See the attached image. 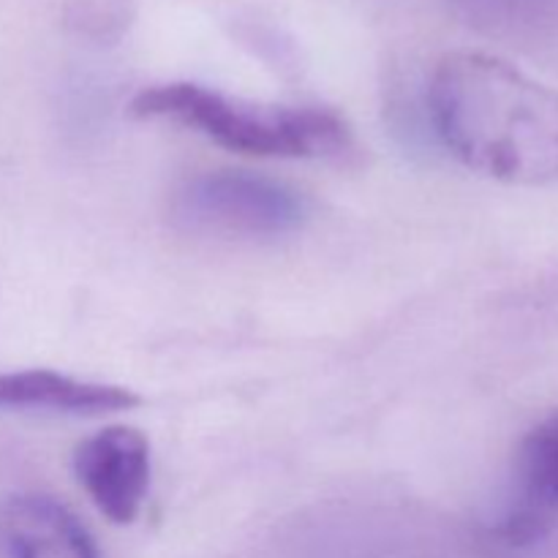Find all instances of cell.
<instances>
[{
  "label": "cell",
  "instance_id": "6da1fadb",
  "mask_svg": "<svg viewBox=\"0 0 558 558\" xmlns=\"http://www.w3.org/2000/svg\"><path fill=\"white\" fill-rule=\"evenodd\" d=\"M441 145L469 169L512 185L558 178V93L488 52L441 58L428 85Z\"/></svg>",
  "mask_w": 558,
  "mask_h": 558
},
{
  "label": "cell",
  "instance_id": "7a4b0ae2",
  "mask_svg": "<svg viewBox=\"0 0 558 558\" xmlns=\"http://www.w3.org/2000/svg\"><path fill=\"white\" fill-rule=\"evenodd\" d=\"M136 118H167L232 153L259 158H325L349 147L347 123L330 109L259 107L194 82H167L131 101Z\"/></svg>",
  "mask_w": 558,
  "mask_h": 558
},
{
  "label": "cell",
  "instance_id": "3957f363",
  "mask_svg": "<svg viewBox=\"0 0 558 558\" xmlns=\"http://www.w3.org/2000/svg\"><path fill=\"white\" fill-rule=\"evenodd\" d=\"M172 210L183 227L223 238H281L303 227L308 216V205L292 185L234 169L189 178L174 194Z\"/></svg>",
  "mask_w": 558,
  "mask_h": 558
},
{
  "label": "cell",
  "instance_id": "277c9868",
  "mask_svg": "<svg viewBox=\"0 0 558 558\" xmlns=\"http://www.w3.org/2000/svg\"><path fill=\"white\" fill-rule=\"evenodd\" d=\"M74 472L96 510L125 526L140 515L150 488V441L129 425L104 428L76 447Z\"/></svg>",
  "mask_w": 558,
  "mask_h": 558
},
{
  "label": "cell",
  "instance_id": "5b68a950",
  "mask_svg": "<svg viewBox=\"0 0 558 558\" xmlns=\"http://www.w3.org/2000/svg\"><path fill=\"white\" fill-rule=\"evenodd\" d=\"M518 496L505 534L512 543H529L558 512V414L539 423L518 450Z\"/></svg>",
  "mask_w": 558,
  "mask_h": 558
},
{
  "label": "cell",
  "instance_id": "8992f818",
  "mask_svg": "<svg viewBox=\"0 0 558 558\" xmlns=\"http://www.w3.org/2000/svg\"><path fill=\"white\" fill-rule=\"evenodd\" d=\"M140 407V396L118 385L82 381L54 371L0 374V409H52L65 414H104Z\"/></svg>",
  "mask_w": 558,
  "mask_h": 558
},
{
  "label": "cell",
  "instance_id": "52a82bcc",
  "mask_svg": "<svg viewBox=\"0 0 558 558\" xmlns=\"http://www.w3.org/2000/svg\"><path fill=\"white\" fill-rule=\"evenodd\" d=\"M11 558H98L87 529L49 496H20L5 507Z\"/></svg>",
  "mask_w": 558,
  "mask_h": 558
}]
</instances>
